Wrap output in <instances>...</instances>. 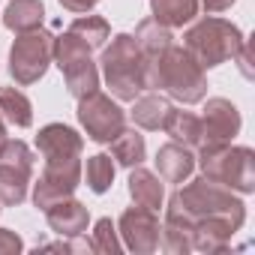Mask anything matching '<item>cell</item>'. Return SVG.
<instances>
[{"instance_id":"obj_1","label":"cell","mask_w":255,"mask_h":255,"mask_svg":"<svg viewBox=\"0 0 255 255\" xmlns=\"http://www.w3.org/2000/svg\"><path fill=\"white\" fill-rule=\"evenodd\" d=\"M186 45L189 51L195 54V63L198 66H216L228 57L237 54V48L243 45L237 27L219 21V18H210L204 24H198L189 36H186Z\"/></svg>"},{"instance_id":"obj_2","label":"cell","mask_w":255,"mask_h":255,"mask_svg":"<svg viewBox=\"0 0 255 255\" xmlns=\"http://www.w3.org/2000/svg\"><path fill=\"white\" fill-rule=\"evenodd\" d=\"M105 75L114 93L123 99H135V93L147 84V78L135 66V42L129 36H117L114 48L105 54Z\"/></svg>"},{"instance_id":"obj_3","label":"cell","mask_w":255,"mask_h":255,"mask_svg":"<svg viewBox=\"0 0 255 255\" xmlns=\"http://www.w3.org/2000/svg\"><path fill=\"white\" fill-rule=\"evenodd\" d=\"M159 84L168 87L183 102H198L204 96L201 66L189 54H183V51H168L162 57V63H159Z\"/></svg>"},{"instance_id":"obj_4","label":"cell","mask_w":255,"mask_h":255,"mask_svg":"<svg viewBox=\"0 0 255 255\" xmlns=\"http://www.w3.org/2000/svg\"><path fill=\"white\" fill-rule=\"evenodd\" d=\"M204 174L216 183H231L249 192L252 189V153L246 147L225 150V144L204 147Z\"/></svg>"},{"instance_id":"obj_5","label":"cell","mask_w":255,"mask_h":255,"mask_svg":"<svg viewBox=\"0 0 255 255\" xmlns=\"http://www.w3.org/2000/svg\"><path fill=\"white\" fill-rule=\"evenodd\" d=\"M48 54H51V45H48V36L45 33H30V36H21L12 48V75L21 81V84H30L42 75L45 63H48Z\"/></svg>"},{"instance_id":"obj_6","label":"cell","mask_w":255,"mask_h":255,"mask_svg":"<svg viewBox=\"0 0 255 255\" xmlns=\"http://www.w3.org/2000/svg\"><path fill=\"white\" fill-rule=\"evenodd\" d=\"M81 123L87 126V132L96 138V141H111L120 129H123V114L120 108L105 99V96H96L90 93V99L81 102Z\"/></svg>"},{"instance_id":"obj_7","label":"cell","mask_w":255,"mask_h":255,"mask_svg":"<svg viewBox=\"0 0 255 255\" xmlns=\"http://www.w3.org/2000/svg\"><path fill=\"white\" fill-rule=\"evenodd\" d=\"M30 171V153L21 141L6 144L0 153V195L3 201H21L24 198V183Z\"/></svg>"},{"instance_id":"obj_8","label":"cell","mask_w":255,"mask_h":255,"mask_svg":"<svg viewBox=\"0 0 255 255\" xmlns=\"http://www.w3.org/2000/svg\"><path fill=\"white\" fill-rule=\"evenodd\" d=\"M237 126H240V117H237L231 102H225V99L207 102V114H204V123H201V144L204 147L225 144L237 132Z\"/></svg>"},{"instance_id":"obj_9","label":"cell","mask_w":255,"mask_h":255,"mask_svg":"<svg viewBox=\"0 0 255 255\" xmlns=\"http://www.w3.org/2000/svg\"><path fill=\"white\" fill-rule=\"evenodd\" d=\"M75 180H78V162L75 159H51L48 174L36 186V204L48 207L51 201L69 195L75 189Z\"/></svg>"},{"instance_id":"obj_10","label":"cell","mask_w":255,"mask_h":255,"mask_svg":"<svg viewBox=\"0 0 255 255\" xmlns=\"http://www.w3.org/2000/svg\"><path fill=\"white\" fill-rule=\"evenodd\" d=\"M39 150L51 159H72L78 150H81V141L72 129L66 126H48V129L39 135Z\"/></svg>"},{"instance_id":"obj_11","label":"cell","mask_w":255,"mask_h":255,"mask_svg":"<svg viewBox=\"0 0 255 255\" xmlns=\"http://www.w3.org/2000/svg\"><path fill=\"white\" fill-rule=\"evenodd\" d=\"M39 21H42V3H36V0H15L6 9V24L12 30L30 33L39 27Z\"/></svg>"},{"instance_id":"obj_12","label":"cell","mask_w":255,"mask_h":255,"mask_svg":"<svg viewBox=\"0 0 255 255\" xmlns=\"http://www.w3.org/2000/svg\"><path fill=\"white\" fill-rule=\"evenodd\" d=\"M162 126L168 129V135L177 138V141L201 144V120L192 117V114H186V111H168V117H165Z\"/></svg>"},{"instance_id":"obj_13","label":"cell","mask_w":255,"mask_h":255,"mask_svg":"<svg viewBox=\"0 0 255 255\" xmlns=\"http://www.w3.org/2000/svg\"><path fill=\"white\" fill-rule=\"evenodd\" d=\"M156 162H159V171H162L165 180H183L192 171V156L177 144H168L165 150H159Z\"/></svg>"},{"instance_id":"obj_14","label":"cell","mask_w":255,"mask_h":255,"mask_svg":"<svg viewBox=\"0 0 255 255\" xmlns=\"http://www.w3.org/2000/svg\"><path fill=\"white\" fill-rule=\"evenodd\" d=\"M63 69H66L69 90H72L75 96H84V93L90 96V93L96 90V69H93V63H90L87 57H78V60L66 63Z\"/></svg>"},{"instance_id":"obj_15","label":"cell","mask_w":255,"mask_h":255,"mask_svg":"<svg viewBox=\"0 0 255 255\" xmlns=\"http://www.w3.org/2000/svg\"><path fill=\"white\" fill-rule=\"evenodd\" d=\"M48 219L51 225L63 234H78L84 225H87V213L81 210V204L69 201V204H57V207H48Z\"/></svg>"},{"instance_id":"obj_16","label":"cell","mask_w":255,"mask_h":255,"mask_svg":"<svg viewBox=\"0 0 255 255\" xmlns=\"http://www.w3.org/2000/svg\"><path fill=\"white\" fill-rule=\"evenodd\" d=\"M123 231H126V237H129V246L144 249L141 237H144V234L156 237L159 225H156V219H153L147 210H132V213H126V216H123Z\"/></svg>"},{"instance_id":"obj_17","label":"cell","mask_w":255,"mask_h":255,"mask_svg":"<svg viewBox=\"0 0 255 255\" xmlns=\"http://www.w3.org/2000/svg\"><path fill=\"white\" fill-rule=\"evenodd\" d=\"M195 0H153V12H156V21H165V24H186L192 15H195Z\"/></svg>"},{"instance_id":"obj_18","label":"cell","mask_w":255,"mask_h":255,"mask_svg":"<svg viewBox=\"0 0 255 255\" xmlns=\"http://www.w3.org/2000/svg\"><path fill=\"white\" fill-rule=\"evenodd\" d=\"M129 183H132V186H129V189H132V198H135L141 207L153 210V207L162 201V186H159V180H153L147 171H135Z\"/></svg>"},{"instance_id":"obj_19","label":"cell","mask_w":255,"mask_h":255,"mask_svg":"<svg viewBox=\"0 0 255 255\" xmlns=\"http://www.w3.org/2000/svg\"><path fill=\"white\" fill-rule=\"evenodd\" d=\"M114 156L123 165H138L144 156V141L135 132H117L114 135Z\"/></svg>"},{"instance_id":"obj_20","label":"cell","mask_w":255,"mask_h":255,"mask_svg":"<svg viewBox=\"0 0 255 255\" xmlns=\"http://www.w3.org/2000/svg\"><path fill=\"white\" fill-rule=\"evenodd\" d=\"M168 105L162 102V99H156V96H150V99H141L138 105H135V120L144 126V129H159V126L165 123V117H168Z\"/></svg>"},{"instance_id":"obj_21","label":"cell","mask_w":255,"mask_h":255,"mask_svg":"<svg viewBox=\"0 0 255 255\" xmlns=\"http://www.w3.org/2000/svg\"><path fill=\"white\" fill-rule=\"evenodd\" d=\"M81 45H87V48H96V45H102V39L108 36V27H105V21H99V18H81V21H75L72 24V30H69Z\"/></svg>"},{"instance_id":"obj_22","label":"cell","mask_w":255,"mask_h":255,"mask_svg":"<svg viewBox=\"0 0 255 255\" xmlns=\"http://www.w3.org/2000/svg\"><path fill=\"white\" fill-rule=\"evenodd\" d=\"M0 108H3L6 117H9L12 123H18V126H27V123H30V105H27V99H24L21 93H15V90H0Z\"/></svg>"},{"instance_id":"obj_23","label":"cell","mask_w":255,"mask_h":255,"mask_svg":"<svg viewBox=\"0 0 255 255\" xmlns=\"http://www.w3.org/2000/svg\"><path fill=\"white\" fill-rule=\"evenodd\" d=\"M111 177H114V168H111V159H108V156H93V159L87 162V183H90L96 192L108 189Z\"/></svg>"},{"instance_id":"obj_24","label":"cell","mask_w":255,"mask_h":255,"mask_svg":"<svg viewBox=\"0 0 255 255\" xmlns=\"http://www.w3.org/2000/svg\"><path fill=\"white\" fill-rule=\"evenodd\" d=\"M60 3H63V6H69L72 12H84V9H90V6L96 3V0H60Z\"/></svg>"},{"instance_id":"obj_25","label":"cell","mask_w":255,"mask_h":255,"mask_svg":"<svg viewBox=\"0 0 255 255\" xmlns=\"http://www.w3.org/2000/svg\"><path fill=\"white\" fill-rule=\"evenodd\" d=\"M234 3V0H204V6L210 9V12H222V9H228Z\"/></svg>"},{"instance_id":"obj_26","label":"cell","mask_w":255,"mask_h":255,"mask_svg":"<svg viewBox=\"0 0 255 255\" xmlns=\"http://www.w3.org/2000/svg\"><path fill=\"white\" fill-rule=\"evenodd\" d=\"M0 246H9V249H18V240H15V237H0Z\"/></svg>"},{"instance_id":"obj_27","label":"cell","mask_w":255,"mask_h":255,"mask_svg":"<svg viewBox=\"0 0 255 255\" xmlns=\"http://www.w3.org/2000/svg\"><path fill=\"white\" fill-rule=\"evenodd\" d=\"M0 144H3V126H0Z\"/></svg>"}]
</instances>
